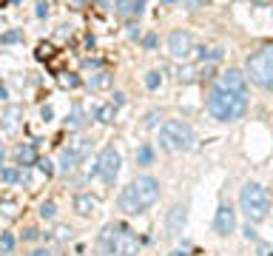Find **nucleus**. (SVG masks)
I'll return each mask as SVG.
<instances>
[{
  "label": "nucleus",
  "mask_w": 273,
  "mask_h": 256,
  "mask_svg": "<svg viewBox=\"0 0 273 256\" xmlns=\"http://www.w3.org/2000/svg\"><path fill=\"white\" fill-rule=\"evenodd\" d=\"M157 199H159V182H157V179H154V176H136L131 185L123 188V194H120V199H117V205H120L123 213L134 216V213L148 211Z\"/></svg>",
  "instance_id": "f257e3e1"
},
{
  "label": "nucleus",
  "mask_w": 273,
  "mask_h": 256,
  "mask_svg": "<svg viewBox=\"0 0 273 256\" xmlns=\"http://www.w3.org/2000/svg\"><path fill=\"white\" fill-rule=\"evenodd\" d=\"M208 111L222 120V123H230V120H239V117L248 111V94H239V91H225L214 85L211 94H208Z\"/></svg>",
  "instance_id": "f03ea898"
},
{
  "label": "nucleus",
  "mask_w": 273,
  "mask_h": 256,
  "mask_svg": "<svg viewBox=\"0 0 273 256\" xmlns=\"http://www.w3.org/2000/svg\"><path fill=\"white\" fill-rule=\"evenodd\" d=\"M239 208L248 216V222H262L271 211V194L259 182H248L239 194Z\"/></svg>",
  "instance_id": "7ed1b4c3"
},
{
  "label": "nucleus",
  "mask_w": 273,
  "mask_h": 256,
  "mask_svg": "<svg viewBox=\"0 0 273 256\" xmlns=\"http://www.w3.org/2000/svg\"><path fill=\"white\" fill-rule=\"evenodd\" d=\"M193 140H196L193 137V128L188 123H182V120H165L162 128H159V145L171 154L193 148Z\"/></svg>",
  "instance_id": "20e7f679"
},
{
  "label": "nucleus",
  "mask_w": 273,
  "mask_h": 256,
  "mask_svg": "<svg viewBox=\"0 0 273 256\" xmlns=\"http://www.w3.org/2000/svg\"><path fill=\"white\" fill-rule=\"evenodd\" d=\"M245 69H248V77L256 83V85L273 91V46H265L262 51L250 54L248 63H245Z\"/></svg>",
  "instance_id": "39448f33"
},
{
  "label": "nucleus",
  "mask_w": 273,
  "mask_h": 256,
  "mask_svg": "<svg viewBox=\"0 0 273 256\" xmlns=\"http://www.w3.org/2000/svg\"><path fill=\"white\" fill-rule=\"evenodd\" d=\"M94 174L102 176L108 185L117 179V174H120V154L114 151L111 145H108V148H102L100 160H97V165H94Z\"/></svg>",
  "instance_id": "423d86ee"
},
{
  "label": "nucleus",
  "mask_w": 273,
  "mask_h": 256,
  "mask_svg": "<svg viewBox=\"0 0 273 256\" xmlns=\"http://www.w3.org/2000/svg\"><path fill=\"white\" fill-rule=\"evenodd\" d=\"M139 254V239L134 236V231H128V228H120L117 233V239H114L111 251L105 256H136Z\"/></svg>",
  "instance_id": "0eeeda50"
},
{
  "label": "nucleus",
  "mask_w": 273,
  "mask_h": 256,
  "mask_svg": "<svg viewBox=\"0 0 273 256\" xmlns=\"http://www.w3.org/2000/svg\"><path fill=\"white\" fill-rule=\"evenodd\" d=\"M193 48V37L188 35V32H182V29H177V32H171L168 37V51L174 60H185L188 54H191Z\"/></svg>",
  "instance_id": "6e6552de"
},
{
  "label": "nucleus",
  "mask_w": 273,
  "mask_h": 256,
  "mask_svg": "<svg viewBox=\"0 0 273 256\" xmlns=\"http://www.w3.org/2000/svg\"><path fill=\"white\" fill-rule=\"evenodd\" d=\"M245 77L248 74H242L239 69H228V71H222L219 74V88H225V91H239V94H248L245 91Z\"/></svg>",
  "instance_id": "1a4fd4ad"
},
{
  "label": "nucleus",
  "mask_w": 273,
  "mask_h": 256,
  "mask_svg": "<svg viewBox=\"0 0 273 256\" xmlns=\"http://www.w3.org/2000/svg\"><path fill=\"white\" fill-rule=\"evenodd\" d=\"M214 225H216V233H219V236H228V233H233V228H236V211L230 208V205H219Z\"/></svg>",
  "instance_id": "9d476101"
},
{
  "label": "nucleus",
  "mask_w": 273,
  "mask_h": 256,
  "mask_svg": "<svg viewBox=\"0 0 273 256\" xmlns=\"http://www.w3.org/2000/svg\"><path fill=\"white\" fill-rule=\"evenodd\" d=\"M185 222H188V205H174V208L168 211V222H165L168 236H180L182 228H185Z\"/></svg>",
  "instance_id": "9b49d317"
},
{
  "label": "nucleus",
  "mask_w": 273,
  "mask_h": 256,
  "mask_svg": "<svg viewBox=\"0 0 273 256\" xmlns=\"http://www.w3.org/2000/svg\"><path fill=\"white\" fill-rule=\"evenodd\" d=\"M23 123V105H6L3 108V114H0V128L6 131V134H14Z\"/></svg>",
  "instance_id": "f8f14e48"
},
{
  "label": "nucleus",
  "mask_w": 273,
  "mask_h": 256,
  "mask_svg": "<svg viewBox=\"0 0 273 256\" xmlns=\"http://www.w3.org/2000/svg\"><path fill=\"white\" fill-rule=\"evenodd\" d=\"M74 211H77L80 216H91L97 211V199L91 197V194H77L74 197Z\"/></svg>",
  "instance_id": "ddd939ff"
},
{
  "label": "nucleus",
  "mask_w": 273,
  "mask_h": 256,
  "mask_svg": "<svg viewBox=\"0 0 273 256\" xmlns=\"http://www.w3.org/2000/svg\"><path fill=\"white\" fill-rule=\"evenodd\" d=\"M17 163H20V168H29V165L40 163V160H37V148H34L32 142H26V145L17 148Z\"/></svg>",
  "instance_id": "4468645a"
},
{
  "label": "nucleus",
  "mask_w": 273,
  "mask_h": 256,
  "mask_svg": "<svg viewBox=\"0 0 273 256\" xmlns=\"http://www.w3.org/2000/svg\"><path fill=\"white\" fill-rule=\"evenodd\" d=\"M68 151H71L80 163H83V160H86V154L91 151V140H89V137H77V140L68 142Z\"/></svg>",
  "instance_id": "2eb2a0df"
},
{
  "label": "nucleus",
  "mask_w": 273,
  "mask_h": 256,
  "mask_svg": "<svg viewBox=\"0 0 273 256\" xmlns=\"http://www.w3.org/2000/svg\"><path fill=\"white\" fill-rule=\"evenodd\" d=\"M0 179H3V182H29V171H26V168H3V171H0Z\"/></svg>",
  "instance_id": "dca6fc26"
},
{
  "label": "nucleus",
  "mask_w": 273,
  "mask_h": 256,
  "mask_svg": "<svg viewBox=\"0 0 273 256\" xmlns=\"http://www.w3.org/2000/svg\"><path fill=\"white\" fill-rule=\"evenodd\" d=\"M89 85H91V88H97V91H100V88H108V85H111V71H105V69L94 71V74H91V80H89Z\"/></svg>",
  "instance_id": "f3484780"
},
{
  "label": "nucleus",
  "mask_w": 273,
  "mask_h": 256,
  "mask_svg": "<svg viewBox=\"0 0 273 256\" xmlns=\"http://www.w3.org/2000/svg\"><path fill=\"white\" fill-rule=\"evenodd\" d=\"M83 123H86V111H83V105H74L71 114H68V120H66V126L71 128V131H77V128H83Z\"/></svg>",
  "instance_id": "a211bd4d"
},
{
  "label": "nucleus",
  "mask_w": 273,
  "mask_h": 256,
  "mask_svg": "<svg viewBox=\"0 0 273 256\" xmlns=\"http://www.w3.org/2000/svg\"><path fill=\"white\" fill-rule=\"evenodd\" d=\"M114 117H117V105H114V103H105V105H100V108H97V120H100V123H105V126H108V123H114Z\"/></svg>",
  "instance_id": "6ab92c4d"
},
{
  "label": "nucleus",
  "mask_w": 273,
  "mask_h": 256,
  "mask_svg": "<svg viewBox=\"0 0 273 256\" xmlns=\"http://www.w3.org/2000/svg\"><path fill=\"white\" fill-rule=\"evenodd\" d=\"M77 163H80V160L66 148V151H63V157H60V171H63V174H71V171L77 168Z\"/></svg>",
  "instance_id": "aec40b11"
},
{
  "label": "nucleus",
  "mask_w": 273,
  "mask_h": 256,
  "mask_svg": "<svg viewBox=\"0 0 273 256\" xmlns=\"http://www.w3.org/2000/svg\"><path fill=\"white\" fill-rule=\"evenodd\" d=\"M34 57H37V60H46V63H48V60L54 57V46H51V43H40V46L34 48Z\"/></svg>",
  "instance_id": "412c9836"
},
{
  "label": "nucleus",
  "mask_w": 273,
  "mask_h": 256,
  "mask_svg": "<svg viewBox=\"0 0 273 256\" xmlns=\"http://www.w3.org/2000/svg\"><path fill=\"white\" fill-rule=\"evenodd\" d=\"M57 80H60V85H63V88H77L80 83H83V80L77 77V74H71V71H63V74H60Z\"/></svg>",
  "instance_id": "4be33fe9"
},
{
  "label": "nucleus",
  "mask_w": 273,
  "mask_h": 256,
  "mask_svg": "<svg viewBox=\"0 0 273 256\" xmlns=\"http://www.w3.org/2000/svg\"><path fill=\"white\" fill-rule=\"evenodd\" d=\"M136 163H139V165H151V163H154V148H151V145H142V148L136 151Z\"/></svg>",
  "instance_id": "5701e85b"
},
{
  "label": "nucleus",
  "mask_w": 273,
  "mask_h": 256,
  "mask_svg": "<svg viewBox=\"0 0 273 256\" xmlns=\"http://www.w3.org/2000/svg\"><path fill=\"white\" fill-rule=\"evenodd\" d=\"M0 211H3V216L14 219V216H17V202H11V199H0Z\"/></svg>",
  "instance_id": "b1692460"
},
{
  "label": "nucleus",
  "mask_w": 273,
  "mask_h": 256,
  "mask_svg": "<svg viewBox=\"0 0 273 256\" xmlns=\"http://www.w3.org/2000/svg\"><path fill=\"white\" fill-rule=\"evenodd\" d=\"M17 40H23V29H11L6 35H0V43H17Z\"/></svg>",
  "instance_id": "393cba45"
},
{
  "label": "nucleus",
  "mask_w": 273,
  "mask_h": 256,
  "mask_svg": "<svg viewBox=\"0 0 273 256\" xmlns=\"http://www.w3.org/2000/svg\"><path fill=\"white\" fill-rule=\"evenodd\" d=\"M54 213H57L54 202H43V205H40V216H43V219H54Z\"/></svg>",
  "instance_id": "a878e982"
},
{
  "label": "nucleus",
  "mask_w": 273,
  "mask_h": 256,
  "mask_svg": "<svg viewBox=\"0 0 273 256\" xmlns=\"http://www.w3.org/2000/svg\"><path fill=\"white\" fill-rule=\"evenodd\" d=\"M219 57H222V48H208V51L202 48V63L205 60H208V63H216Z\"/></svg>",
  "instance_id": "bb28decb"
},
{
  "label": "nucleus",
  "mask_w": 273,
  "mask_h": 256,
  "mask_svg": "<svg viewBox=\"0 0 273 256\" xmlns=\"http://www.w3.org/2000/svg\"><path fill=\"white\" fill-rule=\"evenodd\" d=\"M159 83H162L159 71H148V77H145V85H148V88H159Z\"/></svg>",
  "instance_id": "cd10ccee"
},
{
  "label": "nucleus",
  "mask_w": 273,
  "mask_h": 256,
  "mask_svg": "<svg viewBox=\"0 0 273 256\" xmlns=\"http://www.w3.org/2000/svg\"><path fill=\"white\" fill-rule=\"evenodd\" d=\"M157 120H162V114H159V111H148V117H145V123H142V128H154V126H157Z\"/></svg>",
  "instance_id": "c85d7f7f"
},
{
  "label": "nucleus",
  "mask_w": 273,
  "mask_h": 256,
  "mask_svg": "<svg viewBox=\"0 0 273 256\" xmlns=\"http://www.w3.org/2000/svg\"><path fill=\"white\" fill-rule=\"evenodd\" d=\"M48 69L60 77V74H63V57H51V60H48Z\"/></svg>",
  "instance_id": "c756f323"
},
{
  "label": "nucleus",
  "mask_w": 273,
  "mask_h": 256,
  "mask_svg": "<svg viewBox=\"0 0 273 256\" xmlns=\"http://www.w3.org/2000/svg\"><path fill=\"white\" fill-rule=\"evenodd\" d=\"M0 248H3L6 254H9L11 248H14V236H9V233H3V236H0Z\"/></svg>",
  "instance_id": "7c9ffc66"
},
{
  "label": "nucleus",
  "mask_w": 273,
  "mask_h": 256,
  "mask_svg": "<svg viewBox=\"0 0 273 256\" xmlns=\"http://www.w3.org/2000/svg\"><path fill=\"white\" fill-rule=\"evenodd\" d=\"M193 74H196L193 69H182L180 74H177V80H180V83H191V80H193Z\"/></svg>",
  "instance_id": "2f4dec72"
},
{
  "label": "nucleus",
  "mask_w": 273,
  "mask_h": 256,
  "mask_svg": "<svg viewBox=\"0 0 273 256\" xmlns=\"http://www.w3.org/2000/svg\"><path fill=\"white\" fill-rule=\"evenodd\" d=\"M37 168H40V171H43L46 176L51 174V171H54V168H51V163H48V160H40V163H37Z\"/></svg>",
  "instance_id": "473e14b6"
},
{
  "label": "nucleus",
  "mask_w": 273,
  "mask_h": 256,
  "mask_svg": "<svg viewBox=\"0 0 273 256\" xmlns=\"http://www.w3.org/2000/svg\"><path fill=\"white\" fill-rule=\"evenodd\" d=\"M40 117H43L46 123H48V120H51V117H54V111H51V108H48V105H43V108H40Z\"/></svg>",
  "instance_id": "72a5a7b5"
},
{
  "label": "nucleus",
  "mask_w": 273,
  "mask_h": 256,
  "mask_svg": "<svg viewBox=\"0 0 273 256\" xmlns=\"http://www.w3.org/2000/svg\"><path fill=\"white\" fill-rule=\"evenodd\" d=\"M111 103L117 105V108H120V105L125 103V94H120V91H117V94H114V100H111Z\"/></svg>",
  "instance_id": "f704fd0d"
},
{
  "label": "nucleus",
  "mask_w": 273,
  "mask_h": 256,
  "mask_svg": "<svg viewBox=\"0 0 273 256\" xmlns=\"http://www.w3.org/2000/svg\"><path fill=\"white\" fill-rule=\"evenodd\" d=\"M182 3H185L191 12H196V9H199V0H182Z\"/></svg>",
  "instance_id": "c9c22d12"
},
{
  "label": "nucleus",
  "mask_w": 273,
  "mask_h": 256,
  "mask_svg": "<svg viewBox=\"0 0 273 256\" xmlns=\"http://www.w3.org/2000/svg\"><path fill=\"white\" fill-rule=\"evenodd\" d=\"M60 37H71V26H60V32H57Z\"/></svg>",
  "instance_id": "e433bc0d"
},
{
  "label": "nucleus",
  "mask_w": 273,
  "mask_h": 256,
  "mask_svg": "<svg viewBox=\"0 0 273 256\" xmlns=\"http://www.w3.org/2000/svg\"><path fill=\"white\" fill-rule=\"evenodd\" d=\"M57 239H66V236H68V233H71V231H68V228H57Z\"/></svg>",
  "instance_id": "4c0bfd02"
},
{
  "label": "nucleus",
  "mask_w": 273,
  "mask_h": 256,
  "mask_svg": "<svg viewBox=\"0 0 273 256\" xmlns=\"http://www.w3.org/2000/svg\"><path fill=\"white\" fill-rule=\"evenodd\" d=\"M145 46H148V48H154V46H157V37L148 35V37H145Z\"/></svg>",
  "instance_id": "58836bf2"
},
{
  "label": "nucleus",
  "mask_w": 273,
  "mask_h": 256,
  "mask_svg": "<svg viewBox=\"0 0 273 256\" xmlns=\"http://www.w3.org/2000/svg\"><path fill=\"white\" fill-rule=\"evenodd\" d=\"M245 236H248V239H256V231L250 228V222H248V228H245Z\"/></svg>",
  "instance_id": "ea45409f"
},
{
  "label": "nucleus",
  "mask_w": 273,
  "mask_h": 256,
  "mask_svg": "<svg viewBox=\"0 0 273 256\" xmlns=\"http://www.w3.org/2000/svg\"><path fill=\"white\" fill-rule=\"evenodd\" d=\"M250 3H256V6H271L273 0H250Z\"/></svg>",
  "instance_id": "a19ab883"
},
{
  "label": "nucleus",
  "mask_w": 273,
  "mask_h": 256,
  "mask_svg": "<svg viewBox=\"0 0 273 256\" xmlns=\"http://www.w3.org/2000/svg\"><path fill=\"white\" fill-rule=\"evenodd\" d=\"M3 97H6V85H3V83H0V100H3Z\"/></svg>",
  "instance_id": "79ce46f5"
},
{
  "label": "nucleus",
  "mask_w": 273,
  "mask_h": 256,
  "mask_svg": "<svg viewBox=\"0 0 273 256\" xmlns=\"http://www.w3.org/2000/svg\"><path fill=\"white\" fill-rule=\"evenodd\" d=\"M32 256H48V254H46V251H37V254H32Z\"/></svg>",
  "instance_id": "37998d69"
},
{
  "label": "nucleus",
  "mask_w": 273,
  "mask_h": 256,
  "mask_svg": "<svg viewBox=\"0 0 273 256\" xmlns=\"http://www.w3.org/2000/svg\"><path fill=\"white\" fill-rule=\"evenodd\" d=\"M6 3H9V0H0V9H3V6H6Z\"/></svg>",
  "instance_id": "c03bdc74"
},
{
  "label": "nucleus",
  "mask_w": 273,
  "mask_h": 256,
  "mask_svg": "<svg viewBox=\"0 0 273 256\" xmlns=\"http://www.w3.org/2000/svg\"><path fill=\"white\" fill-rule=\"evenodd\" d=\"M174 256H185V254H174Z\"/></svg>",
  "instance_id": "a18cd8bd"
},
{
  "label": "nucleus",
  "mask_w": 273,
  "mask_h": 256,
  "mask_svg": "<svg viewBox=\"0 0 273 256\" xmlns=\"http://www.w3.org/2000/svg\"><path fill=\"white\" fill-rule=\"evenodd\" d=\"M271 256H273V254H271Z\"/></svg>",
  "instance_id": "49530a36"
}]
</instances>
